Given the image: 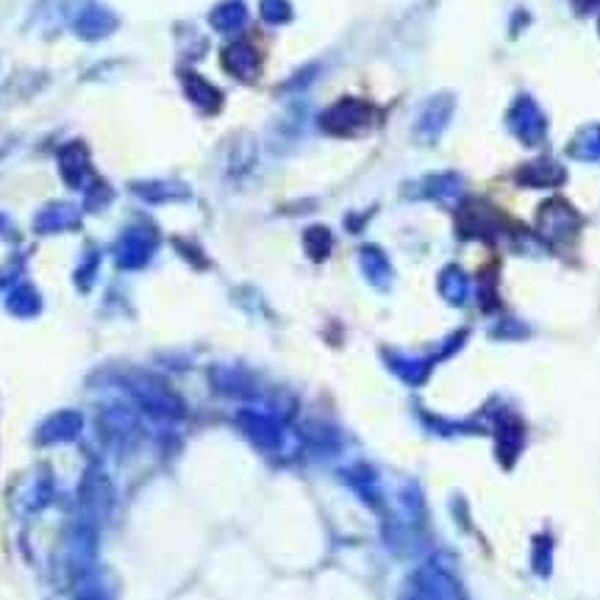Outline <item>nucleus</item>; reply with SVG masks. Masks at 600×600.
Returning <instances> with one entry per match:
<instances>
[{
  "instance_id": "1",
  "label": "nucleus",
  "mask_w": 600,
  "mask_h": 600,
  "mask_svg": "<svg viewBox=\"0 0 600 600\" xmlns=\"http://www.w3.org/2000/svg\"><path fill=\"white\" fill-rule=\"evenodd\" d=\"M373 120L375 112L370 103H362V100H339L331 109H325L323 117H320V125H323L328 134L348 137V134H359Z\"/></svg>"
},
{
  "instance_id": "13",
  "label": "nucleus",
  "mask_w": 600,
  "mask_h": 600,
  "mask_svg": "<svg viewBox=\"0 0 600 600\" xmlns=\"http://www.w3.org/2000/svg\"><path fill=\"white\" fill-rule=\"evenodd\" d=\"M598 28H600V17H598Z\"/></svg>"
},
{
  "instance_id": "2",
  "label": "nucleus",
  "mask_w": 600,
  "mask_h": 600,
  "mask_svg": "<svg viewBox=\"0 0 600 600\" xmlns=\"http://www.w3.org/2000/svg\"><path fill=\"white\" fill-rule=\"evenodd\" d=\"M506 120H509L514 137L520 139L523 145H539L548 134V120H545V114L537 106V100L525 98V95L514 100Z\"/></svg>"
},
{
  "instance_id": "4",
  "label": "nucleus",
  "mask_w": 600,
  "mask_h": 600,
  "mask_svg": "<svg viewBox=\"0 0 600 600\" xmlns=\"http://www.w3.org/2000/svg\"><path fill=\"white\" fill-rule=\"evenodd\" d=\"M73 28L78 37L103 39L109 37L114 28H117V17H114L112 9H106V6H100L95 0H89V3L81 6V12L75 14Z\"/></svg>"
},
{
  "instance_id": "11",
  "label": "nucleus",
  "mask_w": 600,
  "mask_h": 600,
  "mask_svg": "<svg viewBox=\"0 0 600 600\" xmlns=\"http://www.w3.org/2000/svg\"><path fill=\"white\" fill-rule=\"evenodd\" d=\"M262 17L267 23L281 25L287 23L289 17H292V6H289V0H262Z\"/></svg>"
},
{
  "instance_id": "10",
  "label": "nucleus",
  "mask_w": 600,
  "mask_h": 600,
  "mask_svg": "<svg viewBox=\"0 0 600 600\" xmlns=\"http://www.w3.org/2000/svg\"><path fill=\"white\" fill-rule=\"evenodd\" d=\"M187 92L198 106H206V109H217L220 106V92L209 81L198 78V75H189L187 78Z\"/></svg>"
},
{
  "instance_id": "5",
  "label": "nucleus",
  "mask_w": 600,
  "mask_h": 600,
  "mask_svg": "<svg viewBox=\"0 0 600 600\" xmlns=\"http://www.w3.org/2000/svg\"><path fill=\"white\" fill-rule=\"evenodd\" d=\"M223 64L228 73L239 78V81H253L259 70H262V59L259 53L250 48L248 42H234L223 50Z\"/></svg>"
},
{
  "instance_id": "12",
  "label": "nucleus",
  "mask_w": 600,
  "mask_h": 600,
  "mask_svg": "<svg viewBox=\"0 0 600 600\" xmlns=\"http://www.w3.org/2000/svg\"><path fill=\"white\" fill-rule=\"evenodd\" d=\"M450 287H445L450 300H462L464 298V278L459 270H450Z\"/></svg>"
},
{
  "instance_id": "8",
  "label": "nucleus",
  "mask_w": 600,
  "mask_h": 600,
  "mask_svg": "<svg viewBox=\"0 0 600 600\" xmlns=\"http://www.w3.org/2000/svg\"><path fill=\"white\" fill-rule=\"evenodd\" d=\"M570 153L584 162H600V123L581 128L570 142Z\"/></svg>"
},
{
  "instance_id": "6",
  "label": "nucleus",
  "mask_w": 600,
  "mask_h": 600,
  "mask_svg": "<svg viewBox=\"0 0 600 600\" xmlns=\"http://www.w3.org/2000/svg\"><path fill=\"white\" fill-rule=\"evenodd\" d=\"M564 225L573 231L575 225H578L575 212L564 200H548V203L542 206V212H539V228H542V234H545V237H562Z\"/></svg>"
},
{
  "instance_id": "3",
  "label": "nucleus",
  "mask_w": 600,
  "mask_h": 600,
  "mask_svg": "<svg viewBox=\"0 0 600 600\" xmlns=\"http://www.w3.org/2000/svg\"><path fill=\"white\" fill-rule=\"evenodd\" d=\"M450 117H453V95H448V92L434 95L417 114V123H414L417 137L425 139V142H434L448 128Z\"/></svg>"
},
{
  "instance_id": "9",
  "label": "nucleus",
  "mask_w": 600,
  "mask_h": 600,
  "mask_svg": "<svg viewBox=\"0 0 600 600\" xmlns=\"http://www.w3.org/2000/svg\"><path fill=\"white\" fill-rule=\"evenodd\" d=\"M245 17H248L245 6H242L239 0H228V3L217 6V9L212 12V25L217 28V31H223V34H234V31L242 28Z\"/></svg>"
},
{
  "instance_id": "7",
  "label": "nucleus",
  "mask_w": 600,
  "mask_h": 600,
  "mask_svg": "<svg viewBox=\"0 0 600 600\" xmlns=\"http://www.w3.org/2000/svg\"><path fill=\"white\" fill-rule=\"evenodd\" d=\"M517 178L523 184H531V187H553L564 178V170L556 162H550V159H539V162L525 164L523 170L517 173Z\"/></svg>"
}]
</instances>
